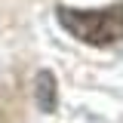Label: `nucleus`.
<instances>
[{
  "label": "nucleus",
  "mask_w": 123,
  "mask_h": 123,
  "mask_svg": "<svg viewBox=\"0 0 123 123\" xmlns=\"http://www.w3.org/2000/svg\"><path fill=\"white\" fill-rule=\"evenodd\" d=\"M59 25L89 46H111L123 40V6L108 9H59Z\"/></svg>",
  "instance_id": "nucleus-1"
},
{
  "label": "nucleus",
  "mask_w": 123,
  "mask_h": 123,
  "mask_svg": "<svg viewBox=\"0 0 123 123\" xmlns=\"http://www.w3.org/2000/svg\"><path fill=\"white\" fill-rule=\"evenodd\" d=\"M34 92H37V108L40 111H52L55 108V77L49 74V71H40L37 74Z\"/></svg>",
  "instance_id": "nucleus-2"
}]
</instances>
